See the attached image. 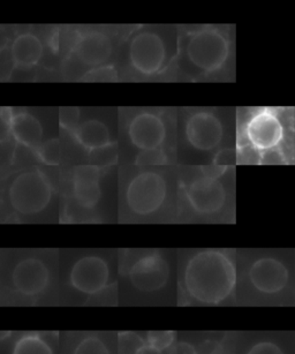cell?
I'll return each instance as SVG.
<instances>
[{"mask_svg": "<svg viewBox=\"0 0 295 354\" xmlns=\"http://www.w3.org/2000/svg\"><path fill=\"white\" fill-rule=\"evenodd\" d=\"M115 53V41L111 35L101 30L82 32L74 39L70 48V58L81 68L93 71L106 67Z\"/></svg>", "mask_w": 295, "mask_h": 354, "instance_id": "obj_12", "label": "cell"}, {"mask_svg": "<svg viewBox=\"0 0 295 354\" xmlns=\"http://www.w3.org/2000/svg\"><path fill=\"white\" fill-rule=\"evenodd\" d=\"M173 46L163 32L142 28L133 34L127 48L129 66L141 77L160 75L173 57Z\"/></svg>", "mask_w": 295, "mask_h": 354, "instance_id": "obj_7", "label": "cell"}, {"mask_svg": "<svg viewBox=\"0 0 295 354\" xmlns=\"http://www.w3.org/2000/svg\"><path fill=\"white\" fill-rule=\"evenodd\" d=\"M146 344L137 333L124 331L118 335V354H137Z\"/></svg>", "mask_w": 295, "mask_h": 354, "instance_id": "obj_20", "label": "cell"}, {"mask_svg": "<svg viewBox=\"0 0 295 354\" xmlns=\"http://www.w3.org/2000/svg\"><path fill=\"white\" fill-rule=\"evenodd\" d=\"M137 354H163V351L158 350V348L151 346L149 344H146V345L139 351V353Z\"/></svg>", "mask_w": 295, "mask_h": 354, "instance_id": "obj_26", "label": "cell"}, {"mask_svg": "<svg viewBox=\"0 0 295 354\" xmlns=\"http://www.w3.org/2000/svg\"><path fill=\"white\" fill-rule=\"evenodd\" d=\"M3 198L12 214L19 217H35L53 203L55 185L42 169L26 167L10 176Z\"/></svg>", "mask_w": 295, "mask_h": 354, "instance_id": "obj_6", "label": "cell"}, {"mask_svg": "<svg viewBox=\"0 0 295 354\" xmlns=\"http://www.w3.org/2000/svg\"><path fill=\"white\" fill-rule=\"evenodd\" d=\"M170 264L163 254L153 250L139 254L129 270V281L137 291L153 293L167 284Z\"/></svg>", "mask_w": 295, "mask_h": 354, "instance_id": "obj_13", "label": "cell"}, {"mask_svg": "<svg viewBox=\"0 0 295 354\" xmlns=\"http://www.w3.org/2000/svg\"><path fill=\"white\" fill-rule=\"evenodd\" d=\"M247 354H284L280 347L272 342H258L250 347Z\"/></svg>", "mask_w": 295, "mask_h": 354, "instance_id": "obj_24", "label": "cell"}, {"mask_svg": "<svg viewBox=\"0 0 295 354\" xmlns=\"http://www.w3.org/2000/svg\"><path fill=\"white\" fill-rule=\"evenodd\" d=\"M11 279L15 291L20 295L36 297L46 291L49 285V268L39 257H25L15 264Z\"/></svg>", "mask_w": 295, "mask_h": 354, "instance_id": "obj_15", "label": "cell"}, {"mask_svg": "<svg viewBox=\"0 0 295 354\" xmlns=\"http://www.w3.org/2000/svg\"><path fill=\"white\" fill-rule=\"evenodd\" d=\"M70 110V113L65 110L66 115H61L60 122L84 151L99 153L112 147L115 143L113 136L104 120L96 117L81 119L79 109Z\"/></svg>", "mask_w": 295, "mask_h": 354, "instance_id": "obj_11", "label": "cell"}, {"mask_svg": "<svg viewBox=\"0 0 295 354\" xmlns=\"http://www.w3.org/2000/svg\"><path fill=\"white\" fill-rule=\"evenodd\" d=\"M229 32L217 26H203L184 32L179 42L180 63L194 77L220 73L231 58Z\"/></svg>", "mask_w": 295, "mask_h": 354, "instance_id": "obj_3", "label": "cell"}, {"mask_svg": "<svg viewBox=\"0 0 295 354\" xmlns=\"http://www.w3.org/2000/svg\"><path fill=\"white\" fill-rule=\"evenodd\" d=\"M177 339V333L174 331H149L146 333V342L158 350L164 351L173 346Z\"/></svg>", "mask_w": 295, "mask_h": 354, "instance_id": "obj_22", "label": "cell"}, {"mask_svg": "<svg viewBox=\"0 0 295 354\" xmlns=\"http://www.w3.org/2000/svg\"><path fill=\"white\" fill-rule=\"evenodd\" d=\"M44 44L37 34L19 32L10 43V58L15 68L30 70L37 66L44 57Z\"/></svg>", "mask_w": 295, "mask_h": 354, "instance_id": "obj_18", "label": "cell"}, {"mask_svg": "<svg viewBox=\"0 0 295 354\" xmlns=\"http://www.w3.org/2000/svg\"><path fill=\"white\" fill-rule=\"evenodd\" d=\"M178 193L181 207L198 217H216L229 207V188L220 167L187 171L179 179Z\"/></svg>", "mask_w": 295, "mask_h": 354, "instance_id": "obj_4", "label": "cell"}, {"mask_svg": "<svg viewBox=\"0 0 295 354\" xmlns=\"http://www.w3.org/2000/svg\"><path fill=\"white\" fill-rule=\"evenodd\" d=\"M172 188L166 172L142 167L129 174L122 187V207L133 217L149 218L170 207Z\"/></svg>", "mask_w": 295, "mask_h": 354, "instance_id": "obj_5", "label": "cell"}, {"mask_svg": "<svg viewBox=\"0 0 295 354\" xmlns=\"http://www.w3.org/2000/svg\"><path fill=\"white\" fill-rule=\"evenodd\" d=\"M36 156L46 164H58L60 160L59 143L56 140L46 141Z\"/></svg>", "mask_w": 295, "mask_h": 354, "instance_id": "obj_23", "label": "cell"}, {"mask_svg": "<svg viewBox=\"0 0 295 354\" xmlns=\"http://www.w3.org/2000/svg\"><path fill=\"white\" fill-rule=\"evenodd\" d=\"M236 285V263L224 250H200L188 259L184 271V291L195 301L219 305L231 297Z\"/></svg>", "mask_w": 295, "mask_h": 354, "instance_id": "obj_1", "label": "cell"}, {"mask_svg": "<svg viewBox=\"0 0 295 354\" xmlns=\"http://www.w3.org/2000/svg\"><path fill=\"white\" fill-rule=\"evenodd\" d=\"M12 354H53V350L42 336L28 333L15 342Z\"/></svg>", "mask_w": 295, "mask_h": 354, "instance_id": "obj_19", "label": "cell"}, {"mask_svg": "<svg viewBox=\"0 0 295 354\" xmlns=\"http://www.w3.org/2000/svg\"><path fill=\"white\" fill-rule=\"evenodd\" d=\"M170 354H198V352L191 343L179 342L171 347Z\"/></svg>", "mask_w": 295, "mask_h": 354, "instance_id": "obj_25", "label": "cell"}, {"mask_svg": "<svg viewBox=\"0 0 295 354\" xmlns=\"http://www.w3.org/2000/svg\"><path fill=\"white\" fill-rule=\"evenodd\" d=\"M294 160H295V157H294Z\"/></svg>", "mask_w": 295, "mask_h": 354, "instance_id": "obj_27", "label": "cell"}, {"mask_svg": "<svg viewBox=\"0 0 295 354\" xmlns=\"http://www.w3.org/2000/svg\"><path fill=\"white\" fill-rule=\"evenodd\" d=\"M104 170L97 165L74 167L68 176L67 198L68 205L80 214L91 215L101 205L103 198Z\"/></svg>", "mask_w": 295, "mask_h": 354, "instance_id": "obj_10", "label": "cell"}, {"mask_svg": "<svg viewBox=\"0 0 295 354\" xmlns=\"http://www.w3.org/2000/svg\"><path fill=\"white\" fill-rule=\"evenodd\" d=\"M182 136L186 145L196 153H215L225 140V124L215 109H188Z\"/></svg>", "mask_w": 295, "mask_h": 354, "instance_id": "obj_8", "label": "cell"}, {"mask_svg": "<svg viewBox=\"0 0 295 354\" xmlns=\"http://www.w3.org/2000/svg\"><path fill=\"white\" fill-rule=\"evenodd\" d=\"M250 284L264 295H276L288 283L287 268L274 257H260L254 261L248 270Z\"/></svg>", "mask_w": 295, "mask_h": 354, "instance_id": "obj_17", "label": "cell"}, {"mask_svg": "<svg viewBox=\"0 0 295 354\" xmlns=\"http://www.w3.org/2000/svg\"><path fill=\"white\" fill-rule=\"evenodd\" d=\"M240 134L241 142L262 156L272 150L280 149L286 132L284 122L277 111L263 108L256 109L248 115Z\"/></svg>", "mask_w": 295, "mask_h": 354, "instance_id": "obj_9", "label": "cell"}, {"mask_svg": "<svg viewBox=\"0 0 295 354\" xmlns=\"http://www.w3.org/2000/svg\"><path fill=\"white\" fill-rule=\"evenodd\" d=\"M73 354H111L108 345L97 336H88L80 340Z\"/></svg>", "mask_w": 295, "mask_h": 354, "instance_id": "obj_21", "label": "cell"}, {"mask_svg": "<svg viewBox=\"0 0 295 354\" xmlns=\"http://www.w3.org/2000/svg\"><path fill=\"white\" fill-rule=\"evenodd\" d=\"M6 115L8 132L15 142L37 153L44 145L42 122L27 109H8Z\"/></svg>", "mask_w": 295, "mask_h": 354, "instance_id": "obj_16", "label": "cell"}, {"mask_svg": "<svg viewBox=\"0 0 295 354\" xmlns=\"http://www.w3.org/2000/svg\"><path fill=\"white\" fill-rule=\"evenodd\" d=\"M108 263L98 255L80 257L70 269V285L84 295H97L108 286Z\"/></svg>", "mask_w": 295, "mask_h": 354, "instance_id": "obj_14", "label": "cell"}, {"mask_svg": "<svg viewBox=\"0 0 295 354\" xmlns=\"http://www.w3.org/2000/svg\"><path fill=\"white\" fill-rule=\"evenodd\" d=\"M126 140L139 153L136 164L156 167L169 163L165 151L171 140L170 119L162 109H137L127 115L124 125Z\"/></svg>", "mask_w": 295, "mask_h": 354, "instance_id": "obj_2", "label": "cell"}]
</instances>
